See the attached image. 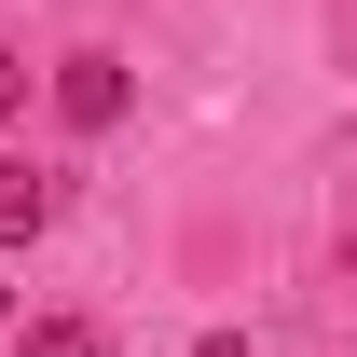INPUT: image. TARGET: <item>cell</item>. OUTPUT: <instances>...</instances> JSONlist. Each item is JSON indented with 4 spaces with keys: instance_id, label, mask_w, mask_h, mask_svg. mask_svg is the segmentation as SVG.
I'll use <instances>...</instances> for the list:
<instances>
[{
    "instance_id": "cell-4",
    "label": "cell",
    "mask_w": 357,
    "mask_h": 357,
    "mask_svg": "<svg viewBox=\"0 0 357 357\" xmlns=\"http://www.w3.org/2000/svg\"><path fill=\"white\" fill-rule=\"evenodd\" d=\"M14 110H28V55L0 42V124H14Z\"/></svg>"
},
{
    "instance_id": "cell-1",
    "label": "cell",
    "mask_w": 357,
    "mask_h": 357,
    "mask_svg": "<svg viewBox=\"0 0 357 357\" xmlns=\"http://www.w3.org/2000/svg\"><path fill=\"white\" fill-rule=\"evenodd\" d=\"M124 55H69V69H55V110H69V124H83V137H110V124H124Z\"/></svg>"
},
{
    "instance_id": "cell-5",
    "label": "cell",
    "mask_w": 357,
    "mask_h": 357,
    "mask_svg": "<svg viewBox=\"0 0 357 357\" xmlns=\"http://www.w3.org/2000/svg\"><path fill=\"white\" fill-rule=\"evenodd\" d=\"M192 357H248V330H206V344H192Z\"/></svg>"
},
{
    "instance_id": "cell-6",
    "label": "cell",
    "mask_w": 357,
    "mask_h": 357,
    "mask_svg": "<svg viewBox=\"0 0 357 357\" xmlns=\"http://www.w3.org/2000/svg\"><path fill=\"white\" fill-rule=\"evenodd\" d=\"M0 344H14V275H0Z\"/></svg>"
},
{
    "instance_id": "cell-7",
    "label": "cell",
    "mask_w": 357,
    "mask_h": 357,
    "mask_svg": "<svg viewBox=\"0 0 357 357\" xmlns=\"http://www.w3.org/2000/svg\"><path fill=\"white\" fill-rule=\"evenodd\" d=\"M344 289H357V234H344Z\"/></svg>"
},
{
    "instance_id": "cell-2",
    "label": "cell",
    "mask_w": 357,
    "mask_h": 357,
    "mask_svg": "<svg viewBox=\"0 0 357 357\" xmlns=\"http://www.w3.org/2000/svg\"><path fill=\"white\" fill-rule=\"evenodd\" d=\"M42 220H55V178H28L14 151H0V248H28Z\"/></svg>"
},
{
    "instance_id": "cell-3",
    "label": "cell",
    "mask_w": 357,
    "mask_h": 357,
    "mask_svg": "<svg viewBox=\"0 0 357 357\" xmlns=\"http://www.w3.org/2000/svg\"><path fill=\"white\" fill-rule=\"evenodd\" d=\"M14 357H96V330H83V316H42V330H28Z\"/></svg>"
}]
</instances>
